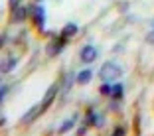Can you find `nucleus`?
<instances>
[{
  "label": "nucleus",
  "instance_id": "nucleus-1",
  "mask_svg": "<svg viewBox=\"0 0 154 136\" xmlns=\"http://www.w3.org/2000/svg\"><path fill=\"white\" fill-rule=\"evenodd\" d=\"M101 79H103L105 83H109L111 79H119L122 75V67L119 63H115V61H107V63L101 67Z\"/></svg>",
  "mask_w": 154,
  "mask_h": 136
},
{
  "label": "nucleus",
  "instance_id": "nucleus-2",
  "mask_svg": "<svg viewBox=\"0 0 154 136\" xmlns=\"http://www.w3.org/2000/svg\"><path fill=\"white\" fill-rule=\"evenodd\" d=\"M28 14L32 16V20H34L38 30L44 32L45 30V10H44V6H28Z\"/></svg>",
  "mask_w": 154,
  "mask_h": 136
},
{
  "label": "nucleus",
  "instance_id": "nucleus-3",
  "mask_svg": "<svg viewBox=\"0 0 154 136\" xmlns=\"http://www.w3.org/2000/svg\"><path fill=\"white\" fill-rule=\"evenodd\" d=\"M97 50L95 47H93V45H85V47H83L81 50V61L83 63H93V61H95L97 59Z\"/></svg>",
  "mask_w": 154,
  "mask_h": 136
},
{
  "label": "nucleus",
  "instance_id": "nucleus-4",
  "mask_svg": "<svg viewBox=\"0 0 154 136\" xmlns=\"http://www.w3.org/2000/svg\"><path fill=\"white\" fill-rule=\"evenodd\" d=\"M57 95V85H51L50 89H48V93H45V97H44V101H42V107H40V110H45L51 104V101H54V97Z\"/></svg>",
  "mask_w": 154,
  "mask_h": 136
},
{
  "label": "nucleus",
  "instance_id": "nucleus-5",
  "mask_svg": "<svg viewBox=\"0 0 154 136\" xmlns=\"http://www.w3.org/2000/svg\"><path fill=\"white\" fill-rule=\"evenodd\" d=\"M91 79H93V71H91V69H83V71L77 73L75 81L79 83V85H87V83H89Z\"/></svg>",
  "mask_w": 154,
  "mask_h": 136
},
{
  "label": "nucleus",
  "instance_id": "nucleus-6",
  "mask_svg": "<svg viewBox=\"0 0 154 136\" xmlns=\"http://www.w3.org/2000/svg\"><path fill=\"white\" fill-rule=\"evenodd\" d=\"M65 41H67V40H63V38H61V40H55V41H51V44L48 45V53H50V55H55V53H59V51L63 50Z\"/></svg>",
  "mask_w": 154,
  "mask_h": 136
},
{
  "label": "nucleus",
  "instance_id": "nucleus-7",
  "mask_svg": "<svg viewBox=\"0 0 154 136\" xmlns=\"http://www.w3.org/2000/svg\"><path fill=\"white\" fill-rule=\"evenodd\" d=\"M79 32V28H77V24H67V26H63V30H61V38L63 40H69V38H73L75 34Z\"/></svg>",
  "mask_w": 154,
  "mask_h": 136
},
{
  "label": "nucleus",
  "instance_id": "nucleus-8",
  "mask_svg": "<svg viewBox=\"0 0 154 136\" xmlns=\"http://www.w3.org/2000/svg\"><path fill=\"white\" fill-rule=\"evenodd\" d=\"M12 20L14 22H22L24 18L28 16V6H20V8H16V10H12Z\"/></svg>",
  "mask_w": 154,
  "mask_h": 136
},
{
  "label": "nucleus",
  "instance_id": "nucleus-9",
  "mask_svg": "<svg viewBox=\"0 0 154 136\" xmlns=\"http://www.w3.org/2000/svg\"><path fill=\"white\" fill-rule=\"evenodd\" d=\"M87 124L89 126H101L103 124V118H99V114H95L93 110H89L87 113Z\"/></svg>",
  "mask_w": 154,
  "mask_h": 136
},
{
  "label": "nucleus",
  "instance_id": "nucleus-10",
  "mask_svg": "<svg viewBox=\"0 0 154 136\" xmlns=\"http://www.w3.org/2000/svg\"><path fill=\"white\" fill-rule=\"evenodd\" d=\"M16 63H18V59H16V57L6 59V61H4V65H2V73H10L14 67H16Z\"/></svg>",
  "mask_w": 154,
  "mask_h": 136
},
{
  "label": "nucleus",
  "instance_id": "nucleus-11",
  "mask_svg": "<svg viewBox=\"0 0 154 136\" xmlns=\"http://www.w3.org/2000/svg\"><path fill=\"white\" fill-rule=\"evenodd\" d=\"M77 118V116H75ZM75 118H71V120H67V122H63L61 126H59V134H65V132H69L73 126H75Z\"/></svg>",
  "mask_w": 154,
  "mask_h": 136
},
{
  "label": "nucleus",
  "instance_id": "nucleus-12",
  "mask_svg": "<svg viewBox=\"0 0 154 136\" xmlns=\"http://www.w3.org/2000/svg\"><path fill=\"white\" fill-rule=\"evenodd\" d=\"M38 107H34V109H30V113H26L24 114V118H22V124H26V122H30V120H34V116L38 114Z\"/></svg>",
  "mask_w": 154,
  "mask_h": 136
},
{
  "label": "nucleus",
  "instance_id": "nucleus-13",
  "mask_svg": "<svg viewBox=\"0 0 154 136\" xmlns=\"http://www.w3.org/2000/svg\"><path fill=\"white\" fill-rule=\"evenodd\" d=\"M122 93H125L122 85H121V83H115V85H113V97H115V99H121Z\"/></svg>",
  "mask_w": 154,
  "mask_h": 136
},
{
  "label": "nucleus",
  "instance_id": "nucleus-14",
  "mask_svg": "<svg viewBox=\"0 0 154 136\" xmlns=\"http://www.w3.org/2000/svg\"><path fill=\"white\" fill-rule=\"evenodd\" d=\"M99 91H101V95H113V85H109V83H103Z\"/></svg>",
  "mask_w": 154,
  "mask_h": 136
},
{
  "label": "nucleus",
  "instance_id": "nucleus-15",
  "mask_svg": "<svg viewBox=\"0 0 154 136\" xmlns=\"http://www.w3.org/2000/svg\"><path fill=\"white\" fill-rule=\"evenodd\" d=\"M125 134H127V130H125L122 126H119L117 130H115V136H125Z\"/></svg>",
  "mask_w": 154,
  "mask_h": 136
},
{
  "label": "nucleus",
  "instance_id": "nucleus-16",
  "mask_svg": "<svg viewBox=\"0 0 154 136\" xmlns=\"http://www.w3.org/2000/svg\"><path fill=\"white\" fill-rule=\"evenodd\" d=\"M146 41H148V44H154V30H152V32H148V36H146Z\"/></svg>",
  "mask_w": 154,
  "mask_h": 136
},
{
  "label": "nucleus",
  "instance_id": "nucleus-17",
  "mask_svg": "<svg viewBox=\"0 0 154 136\" xmlns=\"http://www.w3.org/2000/svg\"><path fill=\"white\" fill-rule=\"evenodd\" d=\"M18 2H20V0H10V8H12V10L20 8V6H18Z\"/></svg>",
  "mask_w": 154,
  "mask_h": 136
},
{
  "label": "nucleus",
  "instance_id": "nucleus-18",
  "mask_svg": "<svg viewBox=\"0 0 154 136\" xmlns=\"http://www.w3.org/2000/svg\"><path fill=\"white\" fill-rule=\"evenodd\" d=\"M77 134H79V136H85V134H87V128H85V126H81L79 130H77Z\"/></svg>",
  "mask_w": 154,
  "mask_h": 136
},
{
  "label": "nucleus",
  "instance_id": "nucleus-19",
  "mask_svg": "<svg viewBox=\"0 0 154 136\" xmlns=\"http://www.w3.org/2000/svg\"><path fill=\"white\" fill-rule=\"evenodd\" d=\"M6 93H8V87H6V85H2V101H4V97H6Z\"/></svg>",
  "mask_w": 154,
  "mask_h": 136
},
{
  "label": "nucleus",
  "instance_id": "nucleus-20",
  "mask_svg": "<svg viewBox=\"0 0 154 136\" xmlns=\"http://www.w3.org/2000/svg\"><path fill=\"white\" fill-rule=\"evenodd\" d=\"M36 2H42V0H36Z\"/></svg>",
  "mask_w": 154,
  "mask_h": 136
}]
</instances>
